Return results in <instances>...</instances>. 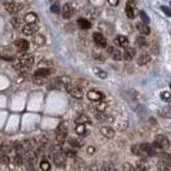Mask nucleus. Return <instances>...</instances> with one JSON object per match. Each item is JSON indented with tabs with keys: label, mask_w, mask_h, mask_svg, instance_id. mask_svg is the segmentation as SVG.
I'll list each match as a JSON object with an SVG mask.
<instances>
[{
	"label": "nucleus",
	"mask_w": 171,
	"mask_h": 171,
	"mask_svg": "<svg viewBox=\"0 0 171 171\" xmlns=\"http://www.w3.org/2000/svg\"><path fill=\"white\" fill-rule=\"evenodd\" d=\"M18 60L22 66V73L30 70L32 67V65L34 64V58L29 54H22L21 57L18 58Z\"/></svg>",
	"instance_id": "obj_1"
},
{
	"label": "nucleus",
	"mask_w": 171,
	"mask_h": 171,
	"mask_svg": "<svg viewBox=\"0 0 171 171\" xmlns=\"http://www.w3.org/2000/svg\"><path fill=\"white\" fill-rule=\"evenodd\" d=\"M64 89L66 90V92L70 93L74 99L80 100L84 97V90L80 87H78V86H72V84H70L67 85Z\"/></svg>",
	"instance_id": "obj_2"
},
{
	"label": "nucleus",
	"mask_w": 171,
	"mask_h": 171,
	"mask_svg": "<svg viewBox=\"0 0 171 171\" xmlns=\"http://www.w3.org/2000/svg\"><path fill=\"white\" fill-rule=\"evenodd\" d=\"M65 155L64 152H62V150L59 151H54L52 152V159H54V163L57 167H64L65 164H66V159H65Z\"/></svg>",
	"instance_id": "obj_3"
},
{
	"label": "nucleus",
	"mask_w": 171,
	"mask_h": 171,
	"mask_svg": "<svg viewBox=\"0 0 171 171\" xmlns=\"http://www.w3.org/2000/svg\"><path fill=\"white\" fill-rule=\"evenodd\" d=\"M67 137V128L64 124H59V126L57 127L56 130V141L59 144H63V142L65 141Z\"/></svg>",
	"instance_id": "obj_4"
},
{
	"label": "nucleus",
	"mask_w": 171,
	"mask_h": 171,
	"mask_svg": "<svg viewBox=\"0 0 171 171\" xmlns=\"http://www.w3.org/2000/svg\"><path fill=\"white\" fill-rule=\"evenodd\" d=\"M4 9H6L10 14H18L22 10V4L17 3V2H14V1L6 2V3H4Z\"/></svg>",
	"instance_id": "obj_5"
},
{
	"label": "nucleus",
	"mask_w": 171,
	"mask_h": 171,
	"mask_svg": "<svg viewBox=\"0 0 171 171\" xmlns=\"http://www.w3.org/2000/svg\"><path fill=\"white\" fill-rule=\"evenodd\" d=\"M93 41L95 45L100 48H106L107 47V39L100 32H94L93 33Z\"/></svg>",
	"instance_id": "obj_6"
},
{
	"label": "nucleus",
	"mask_w": 171,
	"mask_h": 171,
	"mask_svg": "<svg viewBox=\"0 0 171 171\" xmlns=\"http://www.w3.org/2000/svg\"><path fill=\"white\" fill-rule=\"evenodd\" d=\"M154 142L163 150L169 149V147H170V142H169V140H168V138L162 134H158V135L155 136Z\"/></svg>",
	"instance_id": "obj_7"
},
{
	"label": "nucleus",
	"mask_w": 171,
	"mask_h": 171,
	"mask_svg": "<svg viewBox=\"0 0 171 171\" xmlns=\"http://www.w3.org/2000/svg\"><path fill=\"white\" fill-rule=\"evenodd\" d=\"M72 168L74 171H86L87 170V165L81 158L75 157L72 160Z\"/></svg>",
	"instance_id": "obj_8"
},
{
	"label": "nucleus",
	"mask_w": 171,
	"mask_h": 171,
	"mask_svg": "<svg viewBox=\"0 0 171 171\" xmlns=\"http://www.w3.org/2000/svg\"><path fill=\"white\" fill-rule=\"evenodd\" d=\"M106 50H107V54L109 55V56L111 57L112 59L115 60V61H120V60H121L122 58H123L122 52L120 51L119 49L115 48V47H114V46L106 47Z\"/></svg>",
	"instance_id": "obj_9"
},
{
	"label": "nucleus",
	"mask_w": 171,
	"mask_h": 171,
	"mask_svg": "<svg viewBox=\"0 0 171 171\" xmlns=\"http://www.w3.org/2000/svg\"><path fill=\"white\" fill-rule=\"evenodd\" d=\"M14 45H15V47L18 49V51H21V52L27 51V50L29 49V46H30L29 42L27 41V40H25V39L16 40V41L14 42Z\"/></svg>",
	"instance_id": "obj_10"
},
{
	"label": "nucleus",
	"mask_w": 171,
	"mask_h": 171,
	"mask_svg": "<svg viewBox=\"0 0 171 171\" xmlns=\"http://www.w3.org/2000/svg\"><path fill=\"white\" fill-rule=\"evenodd\" d=\"M39 30V26L37 24H27L26 26L22 27V33L25 36H33Z\"/></svg>",
	"instance_id": "obj_11"
},
{
	"label": "nucleus",
	"mask_w": 171,
	"mask_h": 171,
	"mask_svg": "<svg viewBox=\"0 0 171 171\" xmlns=\"http://www.w3.org/2000/svg\"><path fill=\"white\" fill-rule=\"evenodd\" d=\"M94 115H95V119L97 121H100V122H105V123H112L115 121V119L111 117L110 115H106L104 112H100V111H95L94 112Z\"/></svg>",
	"instance_id": "obj_12"
},
{
	"label": "nucleus",
	"mask_w": 171,
	"mask_h": 171,
	"mask_svg": "<svg viewBox=\"0 0 171 171\" xmlns=\"http://www.w3.org/2000/svg\"><path fill=\"white\" fill-rule=\"evenodd\" d=\"M87 96L88 99L92 100V102H100V100L104 99L103 93H100V91H96V90H90V91H88Z\"/></svg>",
	"instance_id": "obj_13"
},
{
	"label": "nucleus",
	"mask_w": 171,
	"mask_h": 171,
	"mask_svg": "<svg viewBox=\"0 0 171 171\" xmlns=\"http://www.w3.org/2000/svg\"><path fill=\"white\" fill-rule=\"evenodd\" d=\"M100 134H102L104 137L108 138V139H112V138H115V129H112L110 126H107V125H105V126H102L100 128Z\"/></svg>",
	"instance_id": "obj_14"
},
{
	"label": "nucleus",
	"mask_w": 171,
	"mask_h": 171,
	"mask_svg": "<svg viewBox=\"0 0 171 171\" xmlns=\"http://www.w3.org/2000/svg\"><path fill=\"white\" fill-rule=\"evenodd\" d=\"M125 14L129 19H133L136 17V7L134 3H129L127 2L125 6Z\"/></svg>",
	"instance_id": "obj_15"
},
{
	"label": "nucleus",
	"mask_w": 171,
	"mask_h": 171,
	"mask_svg": "<svg viewBox=\"0 0 171 171\" xmlns=\"http://www.w3.org/2000/svg\"><path fill=\"white\" fill-rule=\"evenodd\" d=\"M114 44L117 45V46L126 48L128 46V40H127V37L124 36H117L114 40Z\"/></svg>",
	"instance_id": "obj_16"
},
{
	"label": "nucleus",
	"mask_w": 171,
	"mask_h": 171,
	"mask_svg": "<svg viewBox=\"0 0 171 171\" xmlns=\"http://www.w3.org/2000/svg\"><path fill=\"white\" fill-rule=\"evenodd\" d=\"M99 29L100 30V32L105 34H112V32H114V27H112V25L108 24V22H100L99 24Z\"/></svg>",
	"instance_id": "obj_17"
},
{
	"label": "nucleus",
	"mask_w": 171,
	"mask_h": 171,
	"mask_svg": "<svg viewBox=\"0 0 171 171\" xmlns=\"http://www.w3.org/2000/svg\"><path fill=\"white\" fill-rule=\"evenodd\" d=\"M73 14H74V11H73L72 7L69 3H65L63 7H62V16L65 19H69L73 16Z\"/></svg>",
	"instance_id": "obj_18"
},
{
	"label": "nucleus",
	"mask_w": 171,
	"mask_h": 171,
	"mask_svg": "<svg viewBox=\"0 0 171 171\" xmlns=\"http://www.w3.org/2000/svg\"><path fill=\"white\" fill-rule=\"evenodd\" d=\"M135 49L133 48V47H126V48L124 49V51H123V59L126 60V61H130V60L133 59V58L135 57Z\"/></svg>",
	"instance_id": "obj_19"
},
{
	"label": "nucleus",
	"mask_w": 171,
	"mask_h": 171,
	"mask_svg": "<svg viewBox=\"0 0 171 171\" xmlns=\"http://www.w3.org/2000/svg\"><path fill=\"white\" fill-rule=\"evenodd\" d=\"M136 28H137V30L139 31V33L142 34V36H149L150 32H151L149 27H148L145 24H143V22H137Z\"/></svg>",
	"instance_id": "obj_20"
},
{
	"label": "nucleus",
	"mask_w": 171,
	"mask_h": 171,
	"mask_svg": "<svg viewBox=\"0 0 171 171\" xmlns=\"http://www.w3.org/2000/svg\"><path fill=\"white\" fill-rule=\"evenodd\" d=\"M75 123L76 124H91V119L88 117L87 115H79L78 117L75 119Z\"/></svg>",
	"instance_id": "obj_21"
},
{
	"label": "nucleus",
	"mask_w": 171,
	"mask_h": 171,
	"mask_svg": "<svg viewBox=\"0 0 171 171\" xmlns=\"http://www.w3.org/2000/svg\"><path fill=\"white\" fill-rule=\"evenodd\" d=\"M24 21L27 22V24H36L37 22V15L33 12H29L25 15L24 17Z\"/></svg>",
	"instance_id": "obj_22"
},
{
	"label": "nucleus",
	"mask_w": 171,
	"mask_h": 171,
	"mask_svg": "<svg viewBox=\"0 0 171 171\" xmlns=\"http://www.w3.org/2000/svg\"><path fill=\"white\" fill-rule=\"evenodd\" d=\"M77 25H78L79 28L82 29V30H88V29L91 28V26H92L91 22L86 18H79L78 21H77Z\"/></svg>",
	"instance_id": "obj_23"
},
{
	"label": "nucleus",
	"mask_w": 171,
	"mask_h": 171,
	"mask_svg": "<svg viewBox=\"0 0 171 171\" xmlns=\"http://www.w3.org/2000/svg\"><path fill=\"white\" fill-rule=\"evenodd\" d=\"M151 60H152V58H151L150 55L142 54V55H140L139 58L137 59V63L139 65H145L149 63V62H151Z\"/></svg>",
	"instance_id": "obj_24"
},
{
	"label": "nucleus",
	"mask_w": 171,
	"mask_h": 171,
	"mask_svg": "<svg viewBox=\"0 0 171 171\" xmlns=\"http://www.w3.org/2000/svg\"><path fill=\"white\" fill-rule=\"evenodd\" d=\"M52 72H54L52 69H37L33 75H37V76L42 77H48L49 75L52 74Z\"/></svg>",
	"instance_id": "obj_25"
},
{
	"label": "nucleus",
	"mask_w": 171,
	"mask_h": 171,
	"mask_svg": "<svg viewBox=\"0 0 171 171\" xmlns=\"http://www.w3.org/2000/svg\"><path fill=\"white\" fill-rule=\"evenodd\" d=\"M32 42H33V44L37 45V46H42V45H44L45 43H46V39H45V37L42 36V34H36V36L33 37V39H32Z\"/></svg>",
	"instance_id": "obj_26"
},
{
	"label": "nucleus",
	"mask_w": 171,
	"mask_h": 171,
	"mask_svg": "<svg viewBox=\"0 0 171 171\" xmlns=\"http://www.w3.org/2000/svg\"><path fill=\"white\" fill-rule=\"evenodd\" d=\"M67 141H69L70 145L74 148H81L84 145V141L81 139H78V138H70Z\"/></svg>",
	"instance_id": "obj_27"
},
{
	"label": "nucleus",
	"mask_w": 171,
	"mask_h": 171,
	"mask_svg": "<svg viewBox=\"0 0 171 171\" xmlns=\"http://www.w3.org/2000/svg\"><path fill=\"white\" fill-rule=\"evenodd\" d=\"M136 168H137V171H149V166L143 159L138 160L136 163Z\"/></svg>",
	"instance_id": "obj_28"
},
{
	"label": "nucleus",
	"mask_w": 171,
	"mask_h": 171,
	"mask_svg": "<svg viewBox=\"0 0 171 171\" xmlns=\"http://www.w3.org/2000/svg\"><path fill=\"white\" fill-rule=\"evenodd\" d=\"M32 81H33L36 85L42 86V85H45L47 82V77H42V76H37V75H33V76H32Z\"/></svg>",
	"instance_id": "obj_29"
},
{
	"label": "nucleus",
	"mask_w": 171,
	"mask_h": 171,
	"mask_svg": "<svg viewBox=\"0 0 171 171\" xmlns=\"http://www.w3.org/2000/svg\"><path fill=\"white\" fill-rule=\"evenodd\" d=\"M94 108L96 109V111H100V112H104L105 109L107 108V103L105 100H100V102H95Z\"/></svg>",
	"instance_id": "obj_30"
},
{
	"label": "nucleus",
	"mask_w": 171,
	"mask_h": 171,
	"mask_svg": "<svg viewBox=\"0 0 171 171\" xmlns=\"http://www.w3.org/2000/svg\"><path fill=\"white\" fill-rule=\"evenodd\" d=\"M157 168H158V171H171L170 163H165L159 160V162L157 163Z\"/></svg>",
	"instance_id": "obj_31"
},
{
	"label": "nucleus",
	"mask_w": 171,
	"mask_h": 171,
	"mask_svg": "<svg viewBox=\"0 0 171 171\" xmlns=\"http://www.w3.org/2000/svg\"><path fill=\"white\" fill-rule=\"evenodd\" d=\"M12 148H13V151H16L17 154H22L25 152L24 147H22V143L19 141H14L12 143Z\"/></svg>",
	"instance_id": "obj_32"
},
{
	"label": "nucleus",
	"mask_w": 171,
	"mask_h": 171,
	"mask_svg": "<svg viewBox=\"0 0 171 171\" xmlns=\"http://www.w3.org/2000/svg\"><path fill=\"white\" fill-rule=\"evenodd\" d=\"M157 156H158V158H159L160 162H165V163L171 162V155L168 154V153H166V152H159Z\"/></svg>",
	"instance_id": "obj_33"
},
{
	"label": "nucleus",
	"mask_w": 171,
	"mask_h": 171,
	"mask_svg": "<svg viewBox=\"0 0 171 171\" xmlns=\"http://www.w3.org/2000/svg\"><path fill=\"white\" fill-rule=\"evenodd\" d=\"M93 72L96 75L97 77H100V79H106L107 78V73L102 69H99V67H94L93 69Z\"/></svg>",
	"instance_id": "obj_34"
},
{
	"label": "nucleus",
	"mask_w": 171,
	"mask_h": 171,
	"mask_svg": "<svg viewBox=\"0 0 171 171\" xmlns=\"http://www.w3.org/2000/svg\"><path fill=\"white\" fill-rule=\"evenodd\" d=\"M39 69H52V62L48 61V60H42L39 62Z\"/></svg>",
	"instance_id": "obj_35"
},
{
	"label": "nucleus",
	"mask_w": 171,
	"mask_h": 171,
	"mask_svg": "<svg viewBox=\"0 0 171 171\" xmlns=\"http://www.w3.org/2000/svg\"><path fill=\"white\" fill-rule=\"evenodd\" d=\"M0 151L3 154H7V153L12 152L13 148H12V144H9V143H2V144H0Z\"/></svg>",
	"instance_id": "obj_36"
},
{
	"label": "nucleus",
	"mask_w": 171,
	"mask_h": 171,
	"mask_svg": "<svg viewBox=\"0 0 171 171\" xmlns=\"http://www.w3.org/2000/svg\"><path fill=\"white\" fill-rule=\"evenodd\" d=\"M100 171H115V166L111 164V163H104V164L102 165V167H100Z\"/></svg>",
	"instance_id": "obj_37"
},
{
	"label": "nucleus",
	"mask_w": 171,
	"mask_h": 171,
	"mask_svg": "<svg viewBox=\"0 0 171 171\" xmlns=\"http://www.w3.org/2000/svg\"><path fill=\"white\" fill-rule=\"evenodd\" d=\"M75 130H76V133L79 136L87 135V129H86V125H84V124H77L76 125V128H75Z\"/></svg>",
	"instance_id": "obj_38"
},
{
	"label": "nucleus",
	"mask_w": 171,
	"mask_h": 171,
	"mask_svg": "<svg viewBox=\"0 0 171 171\" xmlns=\"http://www.w3.org/2000/svg\"><path fill=\"white\" fill-rule=\"evenodd\" d=\"M40 168H41L42 171H49L51 166H50L49 162L46 159H43L41 163H40Z\"/></svg>",
	"instance_id": "obj_39"
},
{
	"label": "nucleus",
	"mask_w": 171,
	"mask_h": 171,
	"mask_svg": "<svg viewBox=\"0 0 171 171\" xmlns=\"http://www.w3.org/2000/svg\"><path fill=\"white\" fill-rule=\"evenodd\" d=\"M22 21L18 16H14L11 18V25L14 27V28H18V27L22 25Z\"/></svg>",
	"instance_id": "obj_40"
},
{
	"label": "nucleus",
	"mask_w": 171,
	"mask_h": 171,
	"mask_svg": "<svg viewBox=\"0 0 171 171\" xmlns=\"http://www.w3.org/2000/svg\"><path fill=\"white\" fill-rule=\"evenodd\" d=\"M160 99H162L164 102L170 103L171 102V93L168 91H164L160 93Z\"/></svg>",
	"instance_id": "obj_41"
},
{
	"label": "nucleus",
	"mask_w": 171,
	"mask_h": 171,
	"mask_svg": "<svg viewBox=\"0 0 171 171\" xmlns=\"http://www.w3.org/2000/svg\"><path fill=\"white\" fill-rule=\"evenodd\" d=\"M136 45H137L138 47H143L147 45V41H145L144 37L140 36V37H137V39H136Z\"/></svg>",
	"instance_id": "obj_42"
},
{
	"label": "nucleus",
	"mask_w": 171,
	"mask_h": 171,
	"mask_svg": "<svg viewBox=\"0 0 171 171\" xmlns=\"http://www.w3.org/2000/svg\"><path fill=\"white\" fill-rule=\"evenodd\" d=\"M64 155L69 158H75L77 155V152L75 150H72V149H65L64 150Z\"/></svg>",
	"instance_id": "obj_43"
},
{
	"label": "nucleus",
	"mask_w": 171,
	"mask_h": 171,
	"mask_svg": "<svg viewBox=\"0 0 171 171\" xmlns=\"http://www.w3.org/2000/svg\"><path fill=\"white\" fill-rule=\"evenodd\" d=\"M13 162L16 166H21L24 163V157H22V154H16L13 158Z\"/></svg>",
	"instance_id": "obj_44"
},
{
	"label": "nucleus",
	"mask_w": 171,
	"mask_h": 171,
	"mask_svg": "<svg viewBox=\"0 0 171 171\" xmlns=\"http://www.w3.org/2000/svg\"><path fill=\"white\" fill-rule=\"evenodd\" d=\"M10 157L7 156V154H3V153H1L0 154V164H2V165H7V164H10Z\"/></svg>",
	"instance_id": "obj_45"
},
{
	"label": "nucleus",
	"mask_w": 171,
	"mask_h": 171,
	"mask_svg": "<svg viewBox=\"0 0 171 171\" xmlns=\"http://www.w3.org/2000/svg\"><path fill=\"white\" fill-rule=\"evenodd\" d=\"M140 17H141V19H142V22H143V24L147 25V24H149V22H150V18H149V16H148L147 13H145V12L143 11V10H142V11H140Z\"/></svg>",
	"instance_id": "obj_46"
},
{
	"label": "nucleus",
	"mask_w": 171,
	"mask_h": 171,
	"mask_svg": "<svg viewBox=\"0 0 171 171\" xmlns=\"http://www.w3.org/2000/svg\"><path fill=\"white\" fill-rule=\"evenodd\" d=\"M123 171H137L134 168V166L130 165L129 163H124L123 164Z\"/></svg>",
	"instance_id": "obj_47"
},
{
	"label": "nucleus",
	"mask_w": 171,
	"mask_h": 171,
	"mask_svg": "<svg viewBox=\"0 0 171 171\" xmlns=\"http://www.w3.org/2000/svg\"><path fill=\"white\" fill-rule=\"evenodd\" d=\"M50 11L52 12V13H56V14H58V13H60V6L58 3H54V4H51V7H50Z\"/></svg>",
	"instance_id": "obj_48"
},
{
	"label": "nucleus",
	"mask_w": 171,
	"mask_h": 171,
	"mask_svg": "<svg viewBox=\"0 0 171 171\" xmlns=\"http://www.w3.org/2000/svg\"><path fill=\"white\" fill-rule=\"evenodd\" d=\"M93 57H94L96 60H100V61H104V60H105V56H104V54H103V52L94 51V52H93Z\"/></svg>",
	"instance_id": "obj_49"
},
{
	"label": "nucleus",
	"mask_w": 171,
	"mask_h": 171,
	"mask_svg": "<svg viewBox=\"0 0 171 171\" xmlns=\"http://www.w3.org/2000/svg\"><path fill=\"white\" fill-rule=\"evenodd\" d=\"M160 10H162L164 13L167 15V16H170L171 17V9L170 7H166V6H162L160 7Z\"/></svg>",
	"instance_id": "obj_50"
},
{
	"label": "nucleus",
	"mask_w": 171,
	"mask_h": 171,
	"mask_svg": "<svg viewBox=\"0 0 171 171\" xmlns=\"http://www.w3.org/2000/svg\"><path fill=\"white\" fill-rule=\"evenodd\" d=\"M87 153H88L89 155L94 154V153H95V148H94V147H91V145H90V147H88V148H87Z\"/></svg>",
	"instance_id": "obj_51"
},
{
	"label": "nucleus",
	"mask_w": 171,
	"mask_h": 171,
	"mask_svg": "<svg viewBox=\"0 0 171 171\" xmlns=\"http://www.w3.org/2000/svg\"><path fill=\"white\" fill-rule=\"evenodd\" d=\"M119 2H120V0H108V3H109L110 6H112V7L118 6Z\"/></svg>",
	"instance_id": "obj_52"
},
{
	"label": "nucleus",
	"mask_w": 171,
	"mask_h": 171,
	"mask_svg": "<svg viewBox=\"0 0 171 171\" xmlns=\"http://www.w3.org/2000/svg\"><path fill=\"white\" fill-rule=\"evenodd\" d=\"M90 171H97V166L96 165H92L90 167Z\"/></svg>",
	"instance_id": "obj_53"
},
{
	"label": "nucleus",
	"mask_w": 171,
	"mask_h": 171,
	"mask_svg": "<svg viewBox=\"0 0 171 171\" xmlns=\"http://www.w3.org/2000/svg\"><path fill=\"white\" fill-rule=\"evenodd\" d=\"M127 2H129V3H134V4H135V0H127Z\"/></svg>",
	"instance_id": "obj_54"
},
{
	"label": "nucleus",
	"mask_w": 171,
	"mask_h": 171,
	"mask_svg": "<svg viewBox=\"0 0 171 171\" xmlns=\"http://www.w3.org/2000/svg\"><path fill=\"white\" fill-rule=\"evenodd\" d=\"M11 1H13V0H6V2H11Z\"/></svg>",
	"instance_id": "obj_55"
},
{
	"label": "nucleus",
	"mask_w": 171,
	"mask_h": 171,
	"mask_svg": "<svg viewBox=\"0 0 171 171\" xmlns=\"http://www.w3.org/2000/svg\"><path fill=\"white\" fill-rule=\"evenodd\" d=\"M170 89H171V82H170Z\"/></svg>",
	"instance_id": "obj_56"
}]
</instances>
